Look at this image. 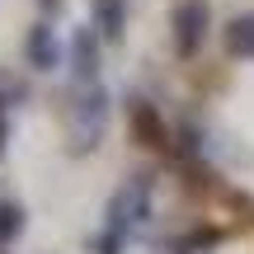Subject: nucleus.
I'll return each mask as SVG.
<instances>
[{"label": "nucleus", "mask_w": 254, "mask_h": 254, "mask_svg": "<svg viewBox=\"0 0 254 254\" xmlns=\"http://www.w3.org/2000/svg\"><path fill=\"white\" fill-rule=\"evenodd\" d=\"M202 28H207V5H202V0H184V5L174 9V33H179V52H193V47H198Z\"/></svg>", "instance_id": "f257e3e1"}, {"label": "nucleus", "mask_w": 254, "mask_h": 254, "mask_svg": "<svg viewBox=\"0 0 254 254\" xmlns=\"http://www.w3.org/2000/svg\"><path fill=\"white\" fill-rule=\"evenodd\" d=\"M94 14H99V24H104V33H118V24H123V0H94Z\"/></svg>", "instance_id": "f03ea898"}, {"label": "nucleus", "mask_w": 254, "mask_h": 254, "mask_svg": "<svg viewBox=\"0 0 254 254\" xmlns=\"http://www.w3.org/2000/svg\"><path fill=\"white\" fill-rule=\"evenodd\" d=\"M231 47L236 52H254V19H236L231 24Z\"/></svg>", "instance_id": "7ed1b4c3"}, {"label": "nucleus", "mask_w": 254, "mask_h": 254, "mask_svg": "<svg viewBox=\"0 0 254 254\" xmlns=\"http://www.w3.org/2000/svg\"><path fill=\"white\" fill-rule=\"evenodd\" d=\"M33 57L47 66V57H57V43H47V28H38L33 33Z\"/></svg>", "instance_id": "20e7f679"}]
</instances>
